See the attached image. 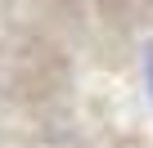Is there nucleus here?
I'll return each mask as SVG.
<instances>
[{"mask_svg": "<svg viewBox=\"0 0 153 148\" xmlns=\"http://www.w3.org/2000/svg\"><path fill=\"white\" fill-rule=\"evenodd\" d=\"M144 85H149V103H153V45L144 49Z\"/></svg>", "mask_w": 153, "mask_h": 148, "instance_id": "nucleus-1", "label": "nucleus"}]
</instances>
